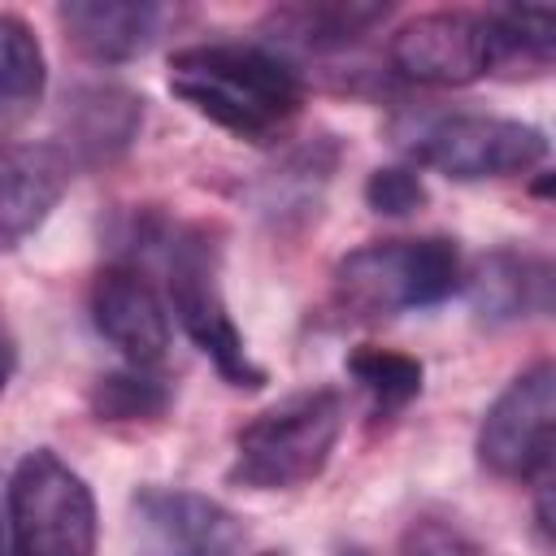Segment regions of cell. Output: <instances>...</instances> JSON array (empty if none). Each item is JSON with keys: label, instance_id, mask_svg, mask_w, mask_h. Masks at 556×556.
<instances>
[{"label": "cell", "instance_id": "1", "mask_svg": "<svg viewBox=\"0 0 556 556\" xmlns=\"http://www.w3.org/2000/svg\"><path fill=\"white\" fill-rule=\"evenodd\" d=\"M169 91L239 139H274L304 104L300 70L265 43H191L169 56Z\"/></svg>", "mask_w": 556, "mask_h": 556}, {"label": "cell", "instance_id": "2", "mask_svg": "<svg viewBox=\"0 0 556 556\" xmlns=\"http://www.w3.org/2000/svg\"><path fill=\"white\" fill-rule=\"evenodd\" d=\"M135 239L143 248H156L165 261V304L174 321L187 330V339L213 361V369L239 387V391H261L265 369L252 361L243 330L235 326L222 282H217V248L204 226H178V222H135Z\"/></svg>", "mask_w": 556, "mask_h": 556}, {"label": "cell", "instance_id": "3", "mask_svg": "<svg viewBox=\"0 0 556 556\" xmlns=\"http://www.w3.org/2000/svg\"><path fill=\"white\" fill-rule=\"evenodd\" d=\"M343 417L348 408L334 387L282 395L235 434L230 482L248 491H295L313 482L334 456Z\"/></svg>", "mask_w": 556, "mask_h": 556}, {"label": "cell", "instance_id": "4", "mask_svg": "<svg viewBox=\"0 0 556 556\" xmlns=\"http://www.w3.org/2000/svg\"><path fill=\"white\" fill-rule=\"evenodd\" d=\"M465 282V261L456 239H374L339 256L334 300L356 317H395L413 308H434L452 300Z\"/></svg>", "mask_w": 556, "mask_h": 556}, {"label": "cell", "instance_id": "5", "mask_svg": "<svg viewBox=\"0 0 556 556\" xmlns=\"http://www.w3.org/2000/svg\"><path fill=\"white\" fill-rule=\"evenodd\" d=\"M13 556H96V495L52 447H30L4 482Z\"/></svg>", "mask_w": 556, "mask_h": 556}, {"label": "cell", "instance_id": "6", "mask_svg": "<svg viewBox=\"0 0 556 556\" xmlns=\"http://www.w3.org/2000/svg\"><path fill=\"white\" fill-rule=\"evenodd\" d=\"M408 152L452 182H486L539 169L547 161V135L500 113H443L408 135Z\"/></svg>", "mask_w": 556, "mask_h": 556}, {"label": "cell", "instance_id": "7", "mask_svg": "<svg viewBox=\"0 0 556 556\" xmlns=\"http://www.w3.org/2000/svg\"><path fill=\"white\" fill-rule=\"evenodd\" d=\"M556 434V365L534 361L521 369L478 421V465L504 482H539L552 469Z\"/></svg>", "mask_w": 556, "mask_h": 556}, {"label": "cell", "instance_id": "8", "mask_svg": "<svg viewBox=\"0 0 556 556\" xmlns=\"http://www.w3.org/2000/svg\"><path fill=\"white\" fill-rule=\"evenodd\" d=\"M387 61L400 78L421 87H465L500 70L491 13L434 9L400 22L387 39Z\"/></svg>", "mask_w": 556, "mask_h": 556}, {"label": "cell", "instance_id": "9", "mask_svg": "<svg viewBox=\"0 0 556 556\" xmlns=\"http://www.w3.org/2000/svg\"><path fill=\"white\" fill-rule=\"evenodd\" d=\"M243 539V521L213 495L187 486H139L130 495L135 556H235Z\"/></svg>", "mask_w": 556, "mask_h": 556}, {"label": "cell", "instance_id": "10", "mask_svg": "<svg viewBox=\"0 0 556 556\" xmlns=\"http://www.w3.org/2000/svg\"><path fill=\"white\" fill-rule=\"evenodd\" d=\"M87 308H91L96 334L113 352H122L126 365L156 369L165 361L169 339H174L169 304L139 265H130V261L100 265L91 278V291H87Z\"/></svg>", "mask_w": 556, "mask_h": 556}, {"label": "cell", "instance_id": "11", "mask_svg": "<svg viewBox=\"0 0 556 556\" xmlns=\"http://www.w3.org/2000/svg\"><path fill=\"white\" fill-rule=\"evenodd\" d=\"M143 130V96L122 83H78L61 100V152L70 165H109Z\"/></svg>", "mask_w": 556, "mask_h": 556}, {"label": "cell", "instance_id": "12", "mask_svg": "<svg viewBox=\"0 0 556 556\" xmlns=\"http://www.w3.org/2000/svg\"><path fill=\"white\" fill-rule=\"evenodd\" d=\"M74 178L56 143H0V252L35 235Z\"/></svg>", "mask_w": 556, "mask_h": 556}, {"label": "cell", "instance_id": "13", "mask_svg": "<svg viewBox=\"0 0 556 556\" xmlns=\"http://www.w3.org/2000/svg\"><path fill=\"white\" fill-rule=\"evenodd\" d=\"M469 291V308L478 326H513L526 317L552 313V261L526 248H491L473 261L460 282Z\"/></svg>", "mask_w": 556, "mask_h": 556}, {"label": "cell", "instance_id": "14", "mask_svg": "<svg viewBox=\"0 0 556 556\" xmlns=\"http://www.w3.org/2000/svg\"><path fill=\"white\" fill-rule=\"evenodd\" d=\"M339 139L334 135H308L300 139L295 148H287L269 169H261V178L252 182V208L278 226V230H291V226H304L308 217H317L321 208V195L339 169Z\"/></svg>", "mask_w": 556, "mask_h": 556}, {"label": "cell", "instance_id": "15", "mask_svg": "<svg viewBox=\"0 0 556 556\" xmlns=\"http://www.w3.org/2000/svg\"><path fill=\"white\" fill-rule=\"evenodd\" d=\"M165 9L148 0H65L56 22L70 48L96 65H126L143 56L161 30Z\"/></svg>", "mask_w": 556, "mask_h": 556}, {"label": "cell", "instance_id": "16", "mask_svg": "<svg viewBox=\"0 0 556 556\" xmlns=\"http://www.w3.org/2000/svg\"><path fill=\"white\" fill-rule=\"evenodd\" d=\"M48 87V61L35 26L17 13H0V135L22 126Z\"/></svg>", "mask_w": 556, "mask_h": 556}, {"label": "cell", "instance_id": "17", "mask_svg": "<svg viewBox=\"0 0 556 556\" xmlns=\"http://www.w3.org/2000/svg\"><path fill=\"white\" fill-rule=\"evenodd\" d=\"M387 17V4H291L278 9L274 22V39H282L287 48L300 52H339L348 43H356L365 30H374Z\"/></svg>", "mask_w": 556, "mask_h": 556}, {"label": "cell", "instance_id": "18", "mask_svg": "<svg viewBox=\"0 0 556 556\" xmlns=\"http://www.w3.org/2000/svg\"><path fill=\"white\" fill-rule=\"evenodd\" d=\"M343 365H348V378L369 395L378 417H391V413L408 408L421 395V382H426V365L417 356L395 352V348H378V343L352 348Z\"/></svg>", "mask_w": 556, "mask_h": 556}, {"label": "cell", "instance_id": "19", "mask_svg": "<svg viewBox=\"0 0 556 556\" xmlns=\"http://www.w3.org/2000/svg\"><path fill=\"white\" fill-rule=\"evenodd\" d=\"M87 404H91L96 421H156L174 404V387L156 369L122 365L91 382Z\"/></svg>", "mask_w": 556, "mask_h": 556}, {"label": "cell", "instance_id": "20", "mask_svg": "<svg viewBox=\"0 0 556 556\" xmlns=\"http://www.w3.org/2000/svg\"><path fill=\"white\" fill-rule=\"evenodd\" d=\"M500 70L513 74H543L556 56V13L547 4H508L491 9Z\"/></svg>", "mask_w": 556, "mask_h": 556}, {"label": "cell", "instance_id": "21", "mask_svg": "<svg viewBox=\"0 0 556 556\" xmlns=\"http://www.w3.org/2000/svg\"><path fill=\"white\" fill-rule=\"evenodd\" d=\"M430 200L421 174L413 165H378L365 178V204L382 217H413Z\"/></svg>", "mask_w": 556, "mask_h": 556}, {"label": "cell", "instance_id": "22", "mask_svg": "<svg viewBox=\"0 0 556 556\" xmlns=\"http://www.w3.org/2000/svg\"><path fill=\"white\" fill-rule=\"evenodd\" d=\"M395 556H482V547L452 521L439 513H417L404 530H400V552Z\"/></svg>", "mask_w": 556, "mask_h": 556}, {"label": "cell", "instance_id": "23", "mask_svg": "<svg viewBox=\"0 0 556 556\" xmlns=\"http://www.w3.org/2000/svg\"><path fill=\"white\" fill-rule=\"evenodd\" d=\"M13 365H17V352H13V339H9V330H4V321H0V391H4L9 378H13Z\"/></svg>", "mask_w": 556, "mask_h": 556}, {"label": "cell", "instance_id": "24", "mask_svg": "<svg viewBox=\"0 0 556 556\" xmlns=\"http://www.w3.org/2000/svg\"><path fill=\"white\" fill-rule=\"evenodd\" d=\"M0 556H13V547H9V530H4V500H0Z\"/></svg>", "mask_w": 556, "mask_h": 556}, {"label": "cell", "instance_id": "25", "mask_svg": "<svg viewBox=\"0 0 556 556\" xmlns=\"http://www.w3.org/2000/svg\"><path fill=\"white\" fill-rule=\"evenodd\" d=\"M339 556H369V552H365V547H343Z\"/></svg>", "mask_w": 556, "mask_h": 556}]
</instances>
